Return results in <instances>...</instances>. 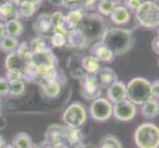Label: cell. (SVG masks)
<instances>
[{
    "label": "cell",
    "instance_id": "cell-1",
    "mask_svg": "<svg viewBox=\"0 0 159 148\" xmlns=\"http://www.w3.org/2000/svg\"><path fill=\"white\" fill-rule=\"evenodd\" d=\"M101 41L115 53V56H124L134 43L133 33L123 28L107 29Z\"/></svg>",
    "mask_w": 159,
    "mask_h": 148
},
{
    "label": "cell",
    "instance_id": "cell-2",
    "mask_svg": "<svg viewBox=\"0 0 159 148\" xmlns=\"http://www.w3.org/2000/svg\"><path fill=\"white\" fill-rule=\"evenodd\" d=\"M77 29L84 36L85 40L89 43V46H91L94 43L102 40V38L108 28L106 21L103 18V16H101L100 14L92 13L84 15Z\"/></svg>",
    "mask_w": 159,
    "mask_h": 148
},
{
    "label": "cell",
    "instance_id": "cell-3",
    "mask_svg": "<svg viewBox=\"0 0 159 148\" xmlns=\"http://www.w3.org/2000/svg\"><path fill=\"white\" fill-rule=\"evenodd\" d=\"M151 82L143 77H134L127 85V99L135 106H141L152 99Z\"/></svg>",
    "mask_w": 159,
    "mask_h": 148
},
{
    "label": "cell",
    "instance_id": "cell-4",
    "mask_svg": "<svg viewBox=\"0 0 159 148\" xmlns=\"http://www.w3.org/2000/svg\"><path fill=\"white\" fill-rule=\"evenodd\" d=\"M139 24L146 29H157L159 27V5L152 0H144L134 11Z\"/></svg>",
    "mask_w": 159,
    "mask_h": 148
},
{
    "label": "cell",
    "instance_id": "cell-5",
    "mask_svg": "<svg viewBox=\"0 0 159 148\" xmlns=\"http://www.w3.org/2000/svg\"><path fill=\"white\" fill-rule=\"evenodd\" d=\"M134 142L139 148H159V127L151 123L139 125L134 131Z\"/></svg>",
    "mask_w": 159,
    "mask_h": 148
},
{
    "label": "cell",
    "instance_id": "cell-6",
    "mask_svg": "<svg viewBox=\"0 0 159 148\" xmlns=\"http://www.w3.org/2000/svg\"><path fill=\"white\" fill-rule=\"evenodd\" d=\"M30 64L37 71V73L39 74V77L41 79V77L43 74H46L48 71L57 68V58L53 54L52 49L48 48L43 52H33L30 60Z\"/></svg>",
    "mask_w": 159,
    "mask_h": 148
},
{
    "label": "cell",
    "instance_id": "cell-7",
    "mask_svg": "<svg viewBox=\"0 0 159 148\" xmlns=\"http://www.w3.org/2000/svg\"><path fill=\"white\" fill-rule=\"evenodd\" d=\"M62 120L67 128H79L87 120V112L85 107L80 103H72L62 114Z\"/></svg>",
    "mask_w": 159,
    "mask_h": 148
},
{
    "label": "cell",
    "instance_id": "cell-8",
    "mask_svg": "<svg viewBox=\"0 0 159 148\" xmlns=\"http://www.w3.org/2000/svg\"><path fill=\"white\" fill-rule=\"evenodd\" d=\"M80 93L87 101H94L95 99L101 97L102 88L95 75L84 74L80 78Z\"/></svg>",
    "mask_w": 159,
    "mask_h": 148
},
{
    "label": "cell",
    "instance_id": "cell-9",
    "mask_svg": "<svg viewBox=\"0 0 159 148\" xmlns=\"http://www.w3.org/2000/svg\"><path fill=\"white\" fill-rule=\"evenodd\" d=\"M90 114L97 122H106L113 116V104L106 98H97L90 106Z\"/></svg>",
    "mask_w": 159,
    "mask_h": 148
},
{
    "label": "cell",
    "instance_id": "cell-10",
    "mask_svg": "<svg viewBox=\"0 0 159 148\" xmlns=\"http://www.w3.org/2000/svg\"><path fill=\"white\" fill-rule=\"evenodd\" d=\"M136 106L128 99L114 104L113 116L120 122H129L136 116Z\"/></svg>",
    "mask_w": 159,
    "mask_h": 148
},
{
    "label": "cell",
    "instance_id": "cell-11",
    "mask_svg": "<svg viewBox=\"0 0 159 148\" xmlns=\"http://www.w3.org/2000/svg\"><path fill=\"white\" fill-rule=\"evenodd\" d=\"M5 67L7 71L18 73L23 78V75L30 67V61L21 57L16 52H12L5 59Z\"/></svg>",
    "mask_w": 159,
    "mask_h": 148
},
{
    "label": "cell",
    "instance_id": "cell-12",
    "mask_svg": "<svg viewBox=\"0 0 159 148\" xmlns=\"http://www.w3.org/2000/svg\"><path fill=\"white\" fill-rule=\"evenodd\" d=\"M90 53L93 56H95L100 62L106 63L114 61L115 57H116L115 53L102 41L96 42L90 46Z\"/></svg>",
    "mask_w": 159,
    "mask_h": 148
},
{
    "label": "cell",
    "instance_id": "cell-13",
    "mask_svg": "<svg viewBox=\"0 0 159 148\" xmlns=\"http://www.w3.org/2000/svg\"><path fill=\"white\" fill-rule=\"evenodd\" d=\"M107 89L108 100L112 104H116L127 99V86L122 81L117 80Z\"/></svg>",
    "mask_w": 159,
    "mask_h": 148
},
{
    "label": "cell",
    "instance_id": "cell-14",
    "mask_svg": "<svg viewBox=\"0 0 159 148\" xmlns=\"http://www.w3.org/2000/svg\"><path fill=\"white\" fill-rule=\"evenodd\" d=\"M95 76L102 89L109 88L114 82L118 80L117 73L109 67H101L99 71L95 74Z\"/></svg>",
    "mask_w": 159,
    "mask_h": 148
},
{
    "label": "cell",
    "instance_id": "cell-15",
    "mask_svg": "<svg viewBox=\"0 0 159 148\" xmlns=\"http://www.w3.org/2000/svg\"><path fill=\"white\" fill-rule=\"evenodd\" d=\"M66 45L72 48L78 49H83L90 47L89 43L85 40L84 36L81 34L77 28L70 31L66 35Z\"/></svg>",
    "mask_w": 159,
    "mask_h": 148
},
{
    "label": "cell",
    "instance_id": "cell-16",
    "mask_svg": "<svg viewBox=\"0 0 159 148\" xmlns=\"http://www.w3.org/2000/svg\"><path fill=\"white\" fill-rule=\"evenodd\" d=\"M40 85L43 95L50 99L57 98L61 92V82L59 80H43Z\"/></svg>",
    "mask_w": 159,
    "mask_h": 148
},
{
    "label": "cell",
    "instance_id": "cell-17",
    "mask_svg": "<svg viewBox=\"0 0 159 148\" xmlns=\"http://www.w3.org/2000/svg\"><path fill=\"white\" fill-rule=\"evenodd\" d=\"M34 29L40 36L50 34V33L52 31L51 15L46 14V13L41 14L35 21Z\"/></svg>",
    "mask_w": 159,
    "mask_h": 148
},
{
    "label": "cell",
    "instance_id": "cell-18",
    "mask_svg": "<svg viewBox=\"0 0 159 148\" xmlns=\"http://www.w3.org/2000/svg\"><path fill=\"white\" fill-rule=\"evenodd\" d=\"M111 21L116 25H125L130 20V12L124 5H118L110 15Z\"/></svg>",
    "mask_w": 159,
    "mask_h": 148
},
{
    "label": "cell",
    "instance_id": "cell-19",
    "mask_svg": "<svg viewBox=\"0 0 159 148\" xmlns=\"http://www.w3.org/2000/svg\"><path fill=\"white\" fill-rule=\"evenodd\" d=\"M80 63L85 74L95 75L101 68L100 61L95 56H93L92 54L91 56H85L82 57Z\"/></svg>",
    "mask_w": 159,
    "mask_h": 148
},
{
    "label": "cell",
    "instance_id": "cell-20",
    "mask_svg": "<svg viewBox=\"0 0 159 148\" xmlns=\"http://www.w3.org/2000/svg\"><path fill=\"white\" fill-rule=\"evenodd\" d=\"M84 15V11L80 8L71 9L69 11L68 14L65 16V22H66V26L69 32L77 28L81 20L83 19Z\"/></svg>",
    "mask_w": 159,
    "mask_h": 148
},
{
    "label": "cell",
    "instance_id": "cell-21",
    "mask_svg": "<svg viewBox=\"0 0 159 148\" xmlns=\"http://www.w3.org/2000/svg\"><path fill=\"white\" fill-rule=\"evenodd\" d=\"M141 114L145 119H155L159 114V102L157 99L152 98L141 105Z\"/></svg>",
    "mask_w": 159,
    "mask_h": 148
},
{
    "label": "cell",
    "instance_id": "cell-22",
    "mask_svg": "<svg viewBox=\"0 0 159 148\" xmlns=\"http://www.w3.org/2000/svg\"><path fill=\"white\" fill-rule=\"evenodd\" d=\"M18 17L19 13L17 6L6 1L0 4V20L1 21L7 22L9 20L18 19Z\"/></svg>",
    "mask_w": 159,
    "mask_h": 148
},
{
    "label": "cell",
    "instance_id": "cell-23",
    "mask_svg": "<svg viewBox=\"0 0 159 148\" xmlns=\"http://www.w3.org/2000/svg\"><path fill=\"white\" fill-rule=\"evenodd\" d=\"M62 137H63V141L67 142L71 147L81 144L82 135L78 128H71L66 127L62 130Z\"/></svg>",
    "mask_w": 159,
    "mask_h": 148
},
{
    "label": "cell",
    "instance_id": "cell-24",
    "mask_svg": "<svg viewBox=\"0 0 159 148\" xmlns=\"http://www.w3.org/2000/svg\"><path fill=\"white\" fill-rule=\"evenodd\" d=\"M52 24V32H59L64 35H67L69 31L67 29L66 22H65V16L60 11H57L51 15Z\"/></svg>",
    "mask_w": 159,
    "mask_h": 148
},
{
    "label": "cell",
    "instance_id": "cell-25",
    "mask_svg": "<svg viewBox=\"0 0 159 148\" xmlns=\"http://www.w3.org/2000/svg\"><path fill=\"white\" fill-rule=\"evenodd\" d=\"M12 145L15 148H31L33 146V140L29 133L21 131L13 137Z\"/></svg>",
    "mask_w": 159,
    "mask_h": 148
},
{
    "label": "cell",
    "instance_id": "cell-26",
    "mask_svg": "<svg viewBox=\"0 0 159 148\" xmlns=\"http://www.w3.org/2000/svg\"><path fill=\"white\" fill-rule=\"evenodd\" d=\"M5 25V32H6V35L8 36H12L17 38L22 35L23 33V25H22L21 22L18 19H13V20H9L4 23Z\"/></svg>",
    "mask_w": 159,
    "mask_h": 148
},
{
    "label": "cell",
    "instance_id": "cell-27",
    "mask_svg": "<svg viewBox=\"0 0 159 148\" xmlns=\"http://www.w3.org/2000/svg\"><path fill=\"white\" fill-rule=\"evenodd\" d=\"M18 46H19L18 40L15 37L5 35L3 38L0 39V49L4 52L10 53L12 52H15Z\"/></svg>",
    "mask_w": 159,
    "mask_h": 148
},
{
    "label": "cell",
    "instance_id": "cell-28",
    "mask_svg": "<svg viewBox=\"0 0 159 148\" xmlns=\"http://www.w3.org/2000/svg\"><path fill=\"white\" fill-rule=\"evenodd\" d=\"M17 9L19 16L23 18H30L36 13L37 5L29 1V0H23L17 6Z\"/></svg>",
    "mask_w": 159,
    "mask_h": 148
},
{
    "label": "cell",
    "instance_id": "cell-29",
    "mask_svg": "<svg viewBox=\"0 0 159 148\" xmlns=\"http://www.w3.org/2000/svg\"><path fill=\"white\" fill-rule=\"evenodd\" d=\"M118 5L119 2L113 0H100L97 5V9L101 16H110Z\"/></svg>",
    "mask_w": 159,
    "mask_h": 148
},
{
    "label": "cell",
    "instance_id": "cell-30",
    "mask_svg": "<svg viewBox=\"0 0 159 148\" xmlns=\"http://www.w3.org/2000/svg\"><path fill=\"white\" fill-rule=\"evenodd\" d=\"M26 91V85L23 79L9 81V95L18 97L23 95Z\"/></svg>",
    "mask_w": 159,
    "mask_h": 148
},
{
    "label": "cell",
    "instance_id": "cell-31",
    "mask_svg": "<svg viewBox=\"0 0 159 148\" xmlns=\"http://www.w3.org/2000/svg\"><path fill=\"white\" fill-rule=\"evenodd\" d=\"M99 148H123V146L117 137L113 135H107L102 139Z\"/></svg>",
    "mask_w": 159,
    "mask_h": 148
},
{
    "label": "cell",
    "instance_id": "cell-32",
    "mask_svg": "<svg viewBox=\"0 0 159 148\" xmlns=\"http://www.w3.org/2000/svg\"><path fill=\"white\" fill-rule=\"evenodd\" d=\"M29 45L32 48L33 52H43V51H46V49L50 48L48 46L47 42L45 41V39L42 37H37L35 39H33L30 43Z\"/></svg>",
    "mask_w": 159,
    "mask_h": 148
},
{
    "label": "cell",
    "instance_id": "cell-33",
    "mask_svg": "<svg viewBox=\"0 0 159 148\" xmlns=\"http://www.w3.org/2000/svg\"><path fill=\"white\" fill-rule=\"evenodd\" d=\"M16 52H17L21 57H23L24 59L30 61L32 54H33V51L29 45V43H21L18 46V47L16 48Z\"/></svg>",
    "mask_w": 159,
    "mask_h": 148
},
{
    "label": "cell",
    "instance_id": "cell-34",
    "mask_svg": "<svg viewBox=\"0 0 159 148\" xmlns=\"http://www.w3.org/2000/svg\"><path fill=\"white\" fill-rule=\"evenodd\" d=\"M51 43L54 47H62L66 45V35L59 32H53L51 37Z\"/></svg>",
    "mask_w": 159,
    "mask_h": 148
},
{
    "label": "cell",
    "instance_id": "cell-35",
    "mask_svg": "<svg viewBox=\"0 0 159 148\" xmlns=\"http://www.w3.org/2000/svg\"><path fill=\"white\" fill-rule=\"evenodd\" d=\"M97 0H79V8L85 11L92 10L95 7Z\"/></svg>",
    "mask_w": 159,
    "mask_h": 148
},
{
    "label": "cell",
    "instance_id": "cell-36",
    "mask_svg": "<svg viewBox=\"0 0 159 148\" xmlns=\"http://www.w3.org/2000/svg\"><path fill=\"white\" fill-rule=\"evenodd\" d=\"M9 94V81L5 77H0V97Z\"/></svg>",
    "mask_w": 159,
    "mask_h": 148
},
{
    "label": "cell",
    "instance_id": "cell-37",
    "mask_svg": "<svg viewBox=\"0 0 159 148\" xmlns=\"http://www.w3.org/2000/svg\"><path fill=\"white\" fill-rule=\"evenodd\" d=\"M144 0H124V6L129 11H135Z\"/></svg>",
    "mask_w": 159,
    "mask_h": 148
},
{
    "label": "cell",
    "instance_id": "cell-38",
    "mask_svg": "<svg viewBox=\"0 0 159 148\" xmlns=\"http://www.w3.org/2000/svg\"><path fill=\"white\" fill-rule=\"evenodd\" d=\"M61 5L70 9L79 8V0H62Z\"/></svg>",
    "mask_w": 159,
    "mask_h": 148
},
{
    "label": "cell",
    "instance_id": "cell-39",
    "mask_svg": "<svg viewBox=\"0 0 159 148\" xmlns=\"http://www.w3.org/2000/svg\"><path fill=\"white\" fill-rule=\"evenodd\" d=\"M151 90L152 96L154 99H159V80H155L151 82Z\"/></svg>",
    "mask_w": 159,
    "mask_h": 148
},
{
    "label": "cell",
    "instance_id": "cell-40",
    "mask_svg": "<svg viewBox=\"0 0 159 148\" xmlns=\"http://www.w3.org/2000/svg\"><path fill=\"white\" fill-rule=\"evenodd\" d=\"M151 48L153 52L159 56V37L158 36H155L153 38V40L151 42Z\"/></svg>",
    "mask_w": 159,
    "mask_h": 148
},
{
    "label": "cell",
    "instance_id": "cell-41",
    "mask_svg": "<svg viewBox=\"0 0 159 148\" xmlns=\"http://www.w3.org/2000/svg\"><path fill=\"white\" fill-rule=\"evenodd\" d=\"M48 148H68L64 142H57V143H52V145Z\"/></svg>",
    "mask_w": 159,
    "mask_h": 148
},
{
    "label": "cell",
    "instance_id": "cell-42",
    "mask_svg": "<svg viewBox=\"0 0 159 148\" xmlns=\"http://www.w3.org/2000/svg\"><path fill=\"white\" fill-rule=\"evenodd\" d=\"M5 35H6V32H5V25L3 22L0 21V39L3 38Z\"/></svg>",
    "mask_w": 159,
    "mask_h": 148
},
{
    "label": "cell",
    "instance_id": "cell-43",
    "mask_svg": "<svg viewBox=\"0 0 159 148\" xmlns=\"http://www.w3.org/2000/svg\"><path fill=\"white\" fill-rule=\"evenodd\" d=\"M4 1H6V2H9V3H12L14 4L15 6H18V5L23 1V0H4Z\"/></svg>",
    "mask_w": 159,
    "mask_h": 148
},
{
    "label": "cell",
    "instance_id": "cell-44",
    "mask_svg": "<svg viewBox=\"0 0 159 148\" xmlns=\"http://www.w3.org/2000/svg\"><path fill=\"white\" fill-rule=\"evenodd\" d=\"M5 125H6V122H5L4 118L2 117V114H0V129H2Z\"/></svg>",
    "mask_w": 159,
    "mask_h": 148
},
{
    "label": "cell",
    "instance_id": "cell-45",
    "mask_svg": "<svg viewBox=\"0 0 159 148\" xmlns=\"http://www.w3.org/2000/svg\"><path fill=\"white\" fill-rule=\"evenodd\" d=\"M5 145H6V140H5V138L0 134V148H4Z\"/></svg>",
    "mask_w": 159,
    "mask_h": 148
},
{
    "label": "cell",
    "instance_id": "cell-46",
    "mask_svg": "<svg viewBox=\"0 0 159 148\" xmlns=\"http://www.w3.org/2000/svg\"><path fill=\"white\" fill-rule=\"evenodd\" d=\"M50 1L53 4H57V5H61V3H62V0H50Z\"/></svg>",
    "mask_w": 159,
    "mask_h": 148
},
{
    "label": "cell",
    "instance_id": "cell-47",
    "mask_svg": "<svg viewBox=\"0 0 159 148\" xmlns=\"http://www.w3.org/2000/svg\"><path fill=\"white\" fill-rule=\"evenodd\" d=\"M29 1H31V2H33V3H34V4H36L37 5V6H38V5H39L42 1H43V0H29Z\"/></svg>",
    "mask_w": 159,
    "mask_h": 148
},
{
    "label": "cell",
    "instance_id": "cell-48",
    "mask_svg": "<svg viewBox=\"0 0 159 148\" xmlns=\"http://www.w3.org/2000/svg\"><path fill=\"white\" fill-rule=\"evenodd\" d=\"M4 148H15V147H14V146H13L12 144H8V145L6 144V145L4 146Z\"/></svg>",
    "mask_w": 159,
    "mask_h": 148
},
{
    "label": "cell",
    "instance_id": "cell-49",
    "mask_svg": "<svg viewBox=\"0 0 159 148\" xmlns=\"http://www.w3.org/2000/svg\"><path fill=\"white\" fill-rule=\"evenodd\" d=\"M0 114H1V100H0Z\"/></svg>",
    "mask_w": 159,
    "mask_h": 148
},
{
    "label": "cell",
    "instance_id": "cell-50",
    "mask_svg": "<svg viewBox=\"0 0 159 148\" xmlns=\"http://www.w3.org/2000/svg\"><path fill=\"white\" fill-rule=\"evenodd\" d=\"M157 65H158V67H159V58H158V60H157Z\"/></svg>",
    "mask_w": 159,
    "mask_h": 148
},
{
    "label": "cell",
    "instance_id": "cell-51",
    "mask_svg": "<svg viewBox=\"0 0 159 148\" xmlns=\"http://www.w3.org/2000/svg\"><path fill=\"white\" fill-rule=\"evenodd\" d=\"M113 1H116V2H119L120 3V0H113Z\"/></svg>",
    "mask_w": 159,
    "mask_h": 148
},
{
    "label": "cell",
    "instance_id": "cell-52",
    "mask_svg": "<svg viewBox=\"0 0 159 148\" xmlns=\"http://www.w3.org/2000/svg\"><path fill=\"white\" fill-rule=\"evenodd\" d=\"M157 29H158V35H157V36L159 37V27H158V28H157Z\"/></svg>",
    "mask_w": 159,
    "mask_h": 148
},
{
    "label": "cell",
    "instance_id": "cell-53",
    "mask_svg": "<svg viewBox=\"0 0 159 148\" xmlns=\"http://www.w3.org/2000/svg\"><path fill=\"white\" fill-rule=\"evenodd\" d=\"M158 102H159V99H158Z\"/></svg>",
    "mask_w": 159,
    "mask_h": 148
},
{
    "label": "cell",
    "instance_id": "cell-54",
    "mask_svg": "<svg viewBox=\"0 0 159 148\" xmlns=\"http://www.w3.org/2000/svg\"><path fill=\"white\" fill-rule=\"evenodd\" d=\"M31 148H33V146H32V147H31Z\"/></svg>",
    "mask_w": 159,
    "mask_h": 148
}]
</instances>
